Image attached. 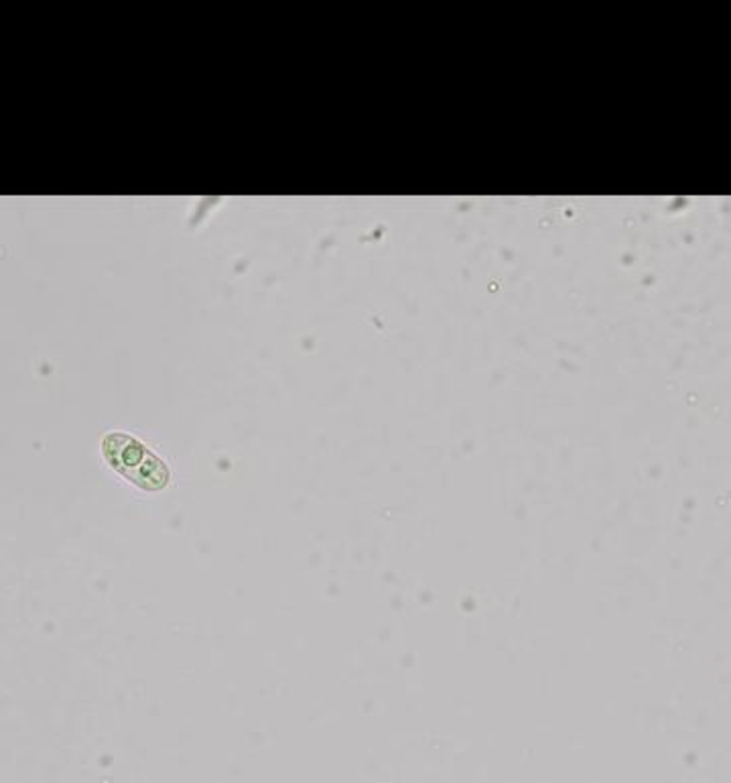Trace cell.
I'll use <instances>...</instances> for the list:
<instances>
[{
    "label": "cell",
    "mask_w": 731,
    "mask_h": 783,
    "mask_svg": "<svg viewBox=\"0 0 731 783\" xmlns=\"http://www.w3.org/2000/svg\"><path fill=\"white\" fill-rule=\"evenodd\" d=\"M102 454L110 467L135 482L136 486L159 491L169 482V470L161 460L128 434L112 432L104 436Z\"/></svg>",
    "instance_id": "cell-1"
}]
</instances>
